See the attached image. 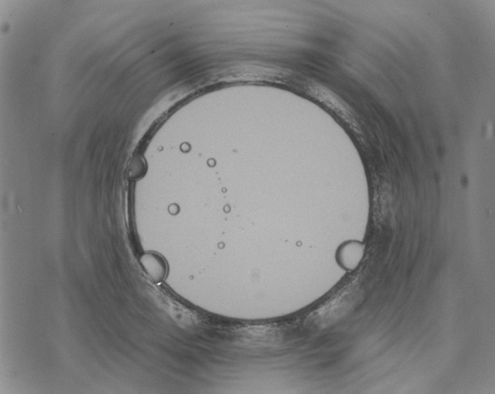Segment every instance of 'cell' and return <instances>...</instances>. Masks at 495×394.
<instances>
[{
	"instance_id": "6da1fadb",
	"label": "cell",
	"mask_w": 495,
	"mask_h": 394,
	"mask_svg": "<svg viewBox=\"0 0 495 394\" xmlns=\"http://www.w3.org/2000/svg\"><path fill=\"white\" fill-rule=\"evenodd\" d=\"M140 262L144 272L153 282L160 283L166 278L168 266L166 260L160 254L151 252L144 254L141 256Z\"/></svg>"
}]
</instances>
